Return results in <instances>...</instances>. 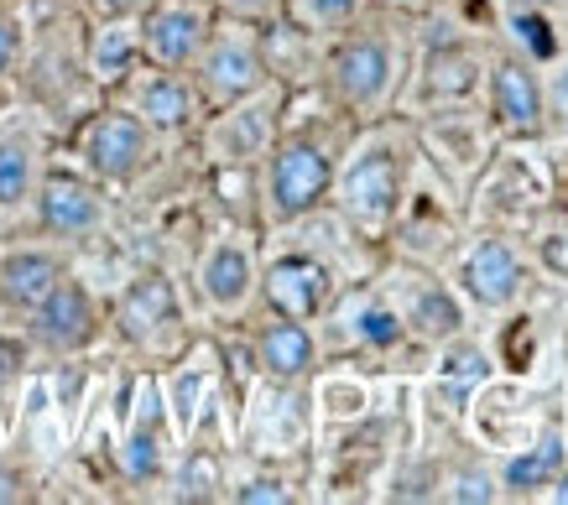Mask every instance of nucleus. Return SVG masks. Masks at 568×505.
Returning a JSON list of instances; mask_svg holds the SVG:
<instances>
[{
	"label": "nucleus",
	"instance_id": "nucleus-1",
	"mask_svg": "<svg viewBox=\"0 0 568 505\" xmlns=\"http://www.w3.org/2000/svg\"><path fill=\"white\" fill-rule=\"evenodd\" d=\"M334 183H339V209L349 225L365 235H381L396 225L402 198H407V157L396 141H371L365 152L349 157V167Z\"/></svg>",
	"mask_w": 568,
	"mask_h": 505
},
{
	"label": "nucleus",
	"instance_id": "nucleus-2",
	"mask_svg": "<svg viewBox=\"0 0 568 505\" xmlns=\"http://www.w3.org/2000/svg\"><path fill=\"white\" fill-rule=\"evenodd\" d=\"M334 193V162L318 141L293 136L272 146V162H266V209H272L276 225H293L303 214H313Z\"/></svg>",
	"mask_w": 568,
	"mask_h": 505
},
{
	"label": "nucleus",
	"instance_id": "nucleus-3",
	"mask_svg": "<svg viewBox=\"0 0 568 505\" xmlns=\"http://www.w3.org/2000/svg\"><path fill=\"white\" fill-rule=\"evenodd\" d=\"M485 110L490 125L511 141H537L548 131V105H542V73L521 53H506L485 69Z\"/></svg>",
	"mask_w": 568,
	"mask_h": 505
},
{
	"label": "nucleus",
	"instance_id": "nucleus-4",
	"mask_svg": "<svg viewBox=\"0 0 568 505\" xmlns=\"http://www.w3.org/2000/svg\"><path fill=\"white\" fill-rule=\"evenodd\" d=\"M454 287H459V297H465L469 308H480V313H506V308H517L521 292H527V261H521V250L511 240L480 235V240L459 256Z\"/></svg>",
	"mask_w": 568,
	"mask_h": 505
},
{
	"label": "nucleus",
	"instance_id": "nucleus-5",
	"mask_svg": "<svg viewBox=\"0 0 568 505\" xmlns=\"http://www.w3.org/2000/svg\"><path fill=\"white\" fill-rule=\"evenodd\" d=\"M328 84H334V94H339L349 110L381 105L396 89V48L386 37H371V32L349 37V42H339L334 58H328Z\"/></svg>",
	"mask_w": 568,
	"mask_h": 505
},
{
	"label": "nucleus",
	"instance_id": "nucleus-6",
	"mask_svg": "<svg viewBox=\"0 0 568 505\" xmlns=\"http://www.w3.org/2000/svg\"><path fill=\"white\" fill-rule=\"evenodd\" d=\"M146 152H152L146 121L131 115V110H104V115H94V121L84 125V136H79V157H84L89 173L104 177V183L136 177Z\"/></svg>",
	"mask_w": 568,
	"mask_h": 505
},
{
	"label": "nucleus",
	"instance_id": "nucleus-7",
	"mask_svg": "<svg viewBox=\"0 0 568 505\" xmlns=\"http://www.w3.org/2000/svg\"><path fill=\"white\" fill-rule=\"evenodd\" d=\"M261 292L272 302L282 318H318L328 308V292H334V271H328L318 256L308 250H287V256H276L266 266V277H261Z\"/></svg>",
	"mask_w": 568,
	"mask_h": 505
},
{
	"label": "nucleus",
	"instance_id": "nucleus-8",
	"mask_svg": "<svg viewBox=\"0 0 568 505\" xmlns=\"http://www.w3.org/2000/svg\"><path fill=\"white\" fill-rule=\"evenodd\" d=\"M209 21L189 0H162L141 21V53L152 58L156 69H189L193 58L204 53Z\"/></svg>",
	"mask_w": 568,
	"mask_h": 505
},
{
	"label": "nucleus",
	"instance_id": "nucleus-9",
	"mask_svg": "<svg viewBox=\"0 0 568 505\" xmlns=\"http://www.w3.org/2000/svg\"><path fill=\"white\" fill-rule=\"evenodd\" d=\"M32 333L37 344L58 349V354H73V349L94 344V333H100V313H94V297L79 287V281H58L42 302L32 308Z\"/></svg>",
	"mask_w": 568,
	"mask_h": 505
},
{
	"label": "nucleus",
	"instance_id": "nucleus-10",
	"mask_svg": "<svg viewBox=\"0 0 568 505\" xmlns=\"http://www.w3.org/2000/svg\"><path fill=\"white\" fill-rule=\"evenodd\" d=\"M193 63H199V84H204V94L214 105H241L266 79V63H261V53L245 37H220L214 48L204 42V53Z\"/></svg>",
	"mask_w": 568,
	"mask_h": 505
},
{
	"label": "nucleus",
	"instance_id": "nucleus-11",
	"mask_svg": "<svg viewBox=\"0 0 568 505\" xmlns=\"http://www.w3.org/2000/svg\"><path fill=\"white\" fill-rule=\"evenodd\" d=\"M396 313H402L407 333L428 339V344H444L454 333H465L469 302L459 297V287H448V281L413 277V281H402V308H396Z\"/></svg>",
	"mask_w": 568,
	"mask_h": 505
},
{
	"label": "nucleus",
	"instance_id": "nucleus-12",
	"mask_svg": "<svg viewBox=\"0 0 568 505\" xmlns=\"http://www.w3.org/2000/svg\"><path fill=\"white\" fill-rule=\"evenodd\" d=\"M37 219L48 235H63V240H79V235H94L104 225V198L94 183L73 173H52L37 193Z\"/></svg>",
	"mask_w": 568,
	"mask_h": 505
},
{
	"label": "nucleus",
	"instance_id": "nucleus-13",
	"mask_svg": "<svg viewBox=\"0 0 568 505\" xmlns=\"http://www.w3.org/2000/svg\"><path fill=\"white\" fill-rule=\"evenodd\" d=\"M564 464H568V437L558 433V427H548V433L532 437V443H517V453L496 470V485H500V495L537 501V495H548V485L558 480Z\"/></svg>",
	"mask_w": 568,
	"mask_h": 505
},
{
	"label": "nucleus",
	"instance_id": "nucleus-14",
	"mask_svg": "<svg viewBox=\"0 0 568 505\" xmlns=\"http://www.w3.org/2000/svg\"><path fill=\"white\" fill-rule=\"evenodd\" d=\"M115 323H121V333L131 339V344H146V339H156V333L168 329V323H178V292H173V281L162 277V271H146V277H136L121 292V302H115Z\"/></svg>",
	"mask_w": 568,
	"mask_h": 505
},
{
	"label": "nucleus",
	"instance_id": "nucleus-15",
	"mask_svg": "<svg viewBox=\"0 0 568 505\" xmlns=\"http://www.w3.org/2000/svg\"><path fill=\"white\" fill-rule=\"evenodd\" d=\"M490 375H496L490 349L469 344L465 333H454V339L438 344V396H444L454 412H469V401L490 385Z\"/></svg>",
	"mask_w": 568,
	"mask_h": 505
},
{
	"label": "nucleus",
	"instance_id": "nucleus-16",
	"mask_svg": "<svg viewBox=\"0 0 568 505\" xmlns=\"http://www.w3.org/2000/svg\"><path fill=\"white\" fill-rule=\"evenodd\" d=\"M256 354H261V370L272 381H303L313 365H318V344L303 318H282L276 313L266 329L256 333Z\"/></svg>",
	"mask_w": 568,
	"mask_h": 505
},
{
	"label": "nucleus",
	"instance_id": "nucleus-17",
	"mask_svg": "<svg viewBox=\"0 0 568 505\" xmlns=\"http://www.w3.org/2000/svg\"><path fill=\"white\" fill-rule=\"evenodd\" d=\"M58 281H63V261L58 256H48V250H17V256L0 261V302L32 313Z\"/></svg>",
	"mask_w": 568,
	"mask_h": 505
},
{
	"label": "nucleus",
	"instance_id": "nucleus-18",
	"mask_svg": "<svg viewBox=\"0 0 568 505\" xmlns=\"http://www.w3.org/2000/svg\"><path fill=\"white\" fill-rule=\"evenodd\" d=\"M199 287H204V297L214 302V308H241L245 297H251V287H256V266H251V256H245V245H214L204 256V266H199Z\"/></svg>",
	"mask_w": 568,
	"mask_h": 505
},
{
	"label": "nucleus",
	"instance_id": "nucleus-19",
	"mask_svg": "<svg viewBox=\"0 0 568 505\" xmlns=\"http://www.w3.org/2000/svg\"><path fill=\"white\" fill-rule=\"evenodd\" d=\"M193 89L178 79L173 69L152 73L146 84L136 89V115L146 121V131H189L193 125Z\"/></svg>",
	"mask_w": 568,
	"mask_h": 505
},
{
	"label": "nucleus",
	"instance_id": "nucleus-20",
	"mask_svg": "<svg viewBox=\"0 0 568 505\" xmlns=\"http://www.w3.org/2000/svg\"><path fill=\"white\" fill-rule=\"evenodd\" d=\"M480 58L469 53V48H438V53L423 63V94L448 105V100H469L475 89H480Z\"/></svg>",
	"mask_w": 568,
	"mask_h": 505
},
{
	"label": "nucleus",
	"instance_id": "nucleus-21",
	"mask_svg": "<svg viewBox=\"0 0 568 505\" xmlns=\"http://www.w3.org/2000/svg\"><path fill=\"white\" fill-rule=\"evenodd\" d=\"M349 333H355V344H365V349H396L407 339V323L396 313V302H386V297H361V302L349 308Z\"/></svg>",
	"mask_w": 568,
	"mask_h": 505
},
{
	"label": "nucleus",
	"instance_id": "nucleus-22",
	"mask_svg": "<svg viewBox=\"0 0 568 505\" xmlns=\"http://www.w3.org/2000/svg\"><path fill=\"white\" fill-rule=\"evenodd\" d=\"M506 27H511V37H517V48L527 63H552V58L564 53V37H558V27H552V17L542 6H511V11H506Z\"/></svg>",
	"mask_w": 568,
	"mask_h": 505
},
{
	"label": "nucleus",
	"instance_id": "nucleus-23",
	"mask_svg": "<svg viewBox=\"0 0 568 505\" xmlns=\"http://www.w3.org/2000/svg\"><path fill=\"white\" fill-rule=\"evenodd\" d=\"M32 146L27 141H0V209H17L32 193Z\"/></svg>",
	"mask_w": 568,
	"mask_h": 505
},
{
	"label": "nucleus",
	"instance_id": "nucleus-24",
	"mask_svg": "<svg viewBox=\"0 0 568 505\" xmlns=\"http://www.w3.org/2000/svg\"><path fill=\"white\" fill-rule=\"evenodd\" d=\"M136 53H141V32L110 27V32L94 37V73H100V79H121V73H131Z\"/></svg>",
	"mask_w": 568,
	"mask_h": 505
},
{
	"label": "nucleus",
	"instance_id": "nucleus-25",
	"mask_svg": "<svg viewBox=\"0 0 568 505\" xmlns=\"http://www.w3.org/2000/svg\"><path fill=\"white\" fill-rule=\"evenodd\" d=\"M121 464L136 485H146V480L162 474V437H156L152 422H136V427H131V437H125V449H121Z\"/></svg>",
	"mask_w": 568,
	"mask_h": 505
},
{
	"label": "nucleus",
	"instance_id": "nucleus-26",
	"mask_svg": "<svg viewBox=\"0 0 568 505\" xmlns=\"http://www.w3.org/2000/svg\"><path fill=\"white\" fill-rule=\"evenodd\" d=\"M438 495L454 505H490V501H500V485H496V474H485V470H454L448 480H438Z\"/></svg>",
	"mask_w": 568,
	"mask_h": 505
},
{
	"label": "nucleus",
	"instance_id": "nucleus-27",
	"mask_svg": "<svg viewBox=\"0 0 568 505\" xmlns=\"http://www.w3.org/2000/svg\"><path fill=\"white\" fill-rule=\"evenodd\" d=\"M220 495V458L214 453H193L183 480H178V501H214Z\"/></svg>",
	"mask_w": 568,
	"mask_h": 505
},
{
	"label": "nucleus",
	"instance_id": "nucleus-28",
	"mask_svg": "<svg viewBox=\"0 0 568 505\" xmlns=\"http://www.w3.org/2000/svg\"><path fill=\"white\" fill-rule=\"evenodd\" d=\"M365 0H293L297 21H308V27H345V21L361 17Z\"/></svg>",
	"mask_w": 568,
	"mask_h": 505
},
{
	"label": "nucleus",
	"instance_id": "nucleus-29",
	"mask_svg": "<svg viewBox=\"0 0 568 505\" xmlns=\"http://www.w3.org/2000/svg\"><path fill=\"white\" fill-rule=\"evenodd\" d=\"M542 105H548V131H568V58H552V79H542Z\"/></svg>",
	"mask_w": 568,
	"mask_h": 505
},
{
	"label": "nucleus",
	"instance_id": "nucleus-30",
	"mask_svg": "<svg viewBox=\"0 0 568 505\" xmlns=\"http://www.w3.org/2000/svg\"><path fill=\"white\" fill-rule=\"evenodd\" d=\"M230 501H241V505H287L293 501V489L282 485V480H272V474H256V480H245V485L230 489Z\"/></svg>",
	"mask_w": 568,
	"mask_h": 505
},
{
	"label": "nucleus",
	"instance_id": "nucleus-31",
	"mask_svg": "<svg viewBox=\"0 0 568 505\" xmlns=\"http://www.w3.org/2000/svg\"><path fill=\"white\" fill-rule=\"evenodd\" d=\"M537 266H542L552 281H568V229H548V235L537 240Z\"/></svg>",
	"mask_w": 568,
	"mask_h": 505
},
{
	"label": "nucleus",
	"instance_id": "nucleus-32",
	"mask_svg": "<svg viewBox=\"0 0 568 505\" xmlns=\"http://www.w3.org/2000/svg\"><path fill=\"white\" fill-rule=\"evenodd\" d=\"M21 58V27L17 21H0V73H11Z\"/></svg>",
	"mask_w": 568,
	"mask_h": 505
},
{
	"label": "nucleus",
	"instance_id": "nucleus-33",
	"mask_svg": "<svg viewBox=\"0 0 568 505\" xmlns=\"http://www.w3.org/2000/svg\"><path fill=\"white\" fill-rule=\"evenodd\" d=\"M27 501V480L17 470H0V505H17Z\"/></svg>",
	"mask_w": 568,
	"mask_h": 505
},
{
	"label": "nucleus",
	"instance_id": "nucleus-34",
	"mask_svg": "<svg viewBox=\"0 0 568 505\" xmlns=\"http://www.w3.org/2000/svg\"><path fill=\"white\" fill-rule=\"evenodd\" d=\"M100 17H110V21H121V17H131V11H141L146 0H89Z\"/></svg>",
	"mask_w": 568,
	"mask_h": 505
},
{
	"label": "nucleus",
	"instance_id": "nucleus-35",
	"mask_svg": "<svg viewBox=\"0 0 568 505\" xmlns=\"http://www.w3.org/2000/svg\"><path fill=\"white\" fill-rule=\"evenodd\" d=\"M548 501H558V505H568V464L558 470V480L548 485Z\"/></svg>",
	"mask_w": 568,
	"mask_h": 505
},
{
	"label": "nucleus",
	"instance_id": "nucleus-36",
	"mask_svg": "<svg viewBox=\"0 0 568 505\" xmlns=\"http://www.w3.org/2000/svg\"><path fill=\"white\" fill-rule=\"evenodd\" d=\"M230 6H235V11H241V17H261V11H266V6H272V0H230Z\"/></svg>",
	"mask_w": 568,
	"mask_h": 505
},
{
	"label": "nucleus",
	"instance_id": "nucleus-37",
	"mask_svg": "<svg viewBox=\"0 0 568 505\" xmlns=\"http://www.w3.org/2000/svg\"><path fill=\"white\" fill-rule=\"evenodd\" d=\"M17 360H21V354H17V344H0V370H11V365H17Z\"/></svg>",
	"mask_w": 568,
	"mask_h": 505
},
{
	"label": "nucleus",
	"instance_id": "nucleus-38",
	"mask_svg": "<svg viewBox=\"0 0 568 505\" xmlns=\"http://www.w3.org/2000/svg\"><path fill=\"white\" fill-rule=\"evenodd\" d=\"M511 6H548V0H506V11H511Z\"/></svg>",
	"mask_w": 568,
	"mask_h": 505
},
{
	"label": "nucleus",
	"instance_id": "nucleus-39",
	"mask_svg": "<svg viewBox=\"0 0 568 505\" xmlns=\"http://www.w3.org/2000/svg\"><path fill=\"white\" fill-rule=\"evenodd\" d=\"M386 6H402V11H413V6H423V0H386Z\"/></svg>",
	"mask_w": 568,
	"mask_h": 505
}]
</instances>
